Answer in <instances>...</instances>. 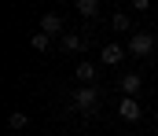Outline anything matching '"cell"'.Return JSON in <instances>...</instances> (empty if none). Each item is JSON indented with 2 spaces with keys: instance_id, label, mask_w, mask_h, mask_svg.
I'll use <instances>...</instances> for the list:
<instances>
[{
  "instance_id": "obj_1",
  "label": "cell",
  "mask_w": 158,
  "mask_h": 136,
  "mask_svg": "<svg viewBox=\"0 0 158 136\" xmlns=\"http://www.w3.org/2000/svg\"><path fill=\"white\" fill-rule=\"evenodd\" d=\"M74 107H77L81 114H96V110H99V89H96V85L77 89L74 92Z\"/></svg>"
},
{
  "instance_id": "obj_2",
  "label": "cell",
  "mask_w": 158,
  "mask_h": 136,
  "mask_svg": "<svg viewBox=\"0 0 158 136\" xmlns=\"http://www.w3.org/2000/svg\"><path fill=\"white\" fill-rule=\"evenodd\" d=\"M129 52H132V55H140V59H143V55H151V52H155V33L136 30V33L129 37Z\"/></svg>"
},
{
  "instance_id": "obj_3",
  "label": "cell",
  "mask_w": 158,
  "mask_h": 136,
  "mask_svg": "<svg viewBox=\"0 0 158 136\" xmlns=\"http://www.w3.org/2000/svg\"><path fill=\"white\" fill-rule=\"evenodd\" d=\"M140 85H143V81H140V74H136V70H129V74H121V77H118V89H121L125 99H136Z\"/></svg>"
},
{
  "instance_id": "obj_4",
  "label": "cell",
  "mask_w": 158,
  "mask_h": 136,
  "mask_svg": "<svg viewBox=\"0 0 158 136\" xmlns=\"http://www.w3.org/2000/svg\"><path fill=\"white\" fill-rule=\"evenodd\" d=\"M74 77H77L81 85L88 89V85H96V77H99V70H96V63H88V59H81L77 66H74Z\"/></svg>"
},
{
  "instance_id": "obj_5",
  "label": "cell",
  "mask_w": 158,
  "mask_h": 136,
  "mask_svg": "<svg viewBox=\"0 0 158 136\" xmlns=\"http://www.w3.org/2000/svg\"><path fill=\"white\" fill-rule=\"evenodd\" d=\"M99 59H103L107 66H118L121 59H125V48H121V44H107L103 52H99Z\"/></svg>"
},
{
  "instance_id": "obj_6",
  "label": "cell",
  "mask_w": 158,
  "mask_h": 136,
  "mask_svg": "<svg viewBox=\"0 0 158 136\" xmlns=\"http://www.w3.org/2000/svg\"><path fill=\"white\" fill-rule=\"evenodd\" d=\"M59 30H63V19H59V15H52V11H48V15H40V33L55 37Z\"/></svg>"
},
{
  "instance_id": "obj_7",
  "label": "cell",
  "mask_w": 158,
  "mask_h": 136,
  "mask_svg": "<svg viewBox=\"0 0 158 136\" xmlns=\"http://www.w3.org/2000/svg\"><path fill=\"white\" fill-rule=\"evenodd\" d=\"M118 114L125 118V122H140V103H136V99H121V103H118Z\"/></svg>"
},
{
  "instance_id": "obj_8",
  "label": "cell",
  "mask_w": 158,
  "mask_h": 136,
  "mask_svg": "<svg viewBox=\"0 0 158 136\" xmlns=\"http://www.w3.org/2000/svg\"><path fill=\"white\" fill-rule=\"evenodd\" d=\"M63 52H85V37L81 33H63Z\"/></svg>"
},
{
  "instance_id": "obj_9",
  "label": "cell",
  "mask_w": 158,
  "mask_h": 136,
  "mask_svg": "<svg viewBox=\"0 0 158 136\" xmlns=\"http://www.w3.org/2000/svg\"><path fill=\"white\" fill-rule=\"evenodd\" d=\"M77 15L81 19H96L99 15V0H77Z\"/></svg>"
},
{
  "instance_id": "obj_10",
  "label": "cell",
  "mask_w": 158,
  "mask_h": 136,
  "mask_svg": "<svg viewBox=\"0 0 158 136\" xmlns=\"http://www.w3.org/2000/svg\"><path fill=\"white\" fill-rule=\"evenodd\" d=\"M30 44H33V52H48L52 37H48V33H33V41H30Z\"/></svg>"
},
{
  "instance_id": "obj_11",
  "label": "cell",
  "mask_w": 158,
  "mask_h": 136,
  "mask_svg": "<svg viewBox=\"0 0 158 136\" xmlns=\"http://www.w3.org/2000/svg\"><path fill=\"white\" fill-rule=\"evenodd\" d=\"M26 122H30V118H26L22 110H15V114H7V125H11V129H26Z\"/></svg>"
},
{
  "instance_id": "obj_12",
  "label": "cell",
  "mask_w": 158,
  "mask_h": 136,
  "mask_svg": "<svg viewBox=\"0 0 158 136\" xmlns=\"http://www.w3.org/2000/svg\"><path fill=\"white\" fill-rule=\"evenodd\" d=\"M132 22H129V15H114V30H129Z\"/></svg>"
},
{
  "instance_id": "obj_13",
  "label": "cell",
  "mask_w": 158,
  "mask_h": 136,
  "mask_svg": "<svg viewBox=\"0 0 158 136\" xmlns=\"http://www.w3.org/2000/svg\"><path fill=\"white\" fill-rule=\"evenodd\" d=\"M129 4H132V11H140V15H143V11H151V4H147V0H129Z\"/></svg>"
},
{
  "instance_id": "obj_14",
  "label": "cell",
  "mask_w": 158,
  "mask_h": 136,
  "mask_svg": "<svg viewBox=\"0 0 158 136\" xmlns=\"http://www.w3.org/2000/svg\"><path fill=\"white\" fill-rule=\"evenodd\" d=\"M155 129H158V118H155Z\"/></svg>"
}]
</instances>
